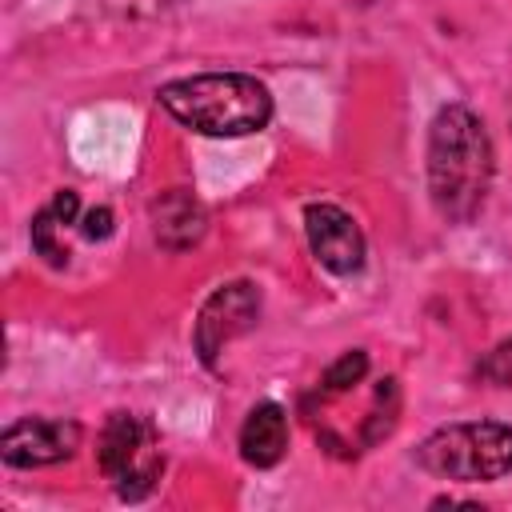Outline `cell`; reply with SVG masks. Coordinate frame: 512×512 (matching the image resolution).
<instances>
[{
	"instance_id": "8992f818",
	"label": "cell",
	"mask_w": 512,
	"mask_h": 512,
	"mask_svg": "<svg viewBox=\"0 0 512 512\" xmlns=\"http://www.w3.org/2000/svg\"><path fill=\"white\" fill-rule=\"evenodd\" d=\"M304 232L312 244V256L336 272V276H352L364 264V236L356 228V220L336 208V204H308L304 208Z\"/></svg>"
},
{
	"instance_id": "ba28073f",
	"label": "cell",
	"mask_w": 512,
	"mask_h": 512,
	"mask_svg": "<svg viewBox=\"0 0 512 512\" xmlns=\"http://www.w3.org/2000/svg\"><path fill=\"white\" fill-rule=\"evenodd\" d=\"M288 452V416L280 404H256L240 428V456L256 468H272Z\"/></svg>"
},
{
	"instance_id": "3957f363",
	"label": "cell",
	"mask_w": 512,
	"mask_h": 512,
	"mask_svg": "<svg viewBox=\"0 0 512 512\" xmlns=\"http://www.w3.org/2000/svg\"><path fill=\"white\" fill-rule=\"evenodd\" d=\"M420 464L440 480H500L512 472V424L468 420L432 432L420 444Z\"/></svg>"
},
{
	"instance_id": "4fadbf2b",
	"label": "cell",
	"mask_w": 512,
	"mask_h": 512,
	"mask_svg": "<svg viewBox=\"0 0 512 512\" xmlns=\"http://www.w3.org/2000/svg\"><path fill=\"white\" fill-rule=\"evenodd\" d=\"M112 232V212L108 208H92L88 216H84V236L88 240H104Z\"/></svg>"
},
{
	"instance_id": "8fae6325",
	"label": "cell",
	"mask_w": 512,
	"mask_h": 512,
	"mask_svg": "<svg viewBox=\"0 0 512 512\" xmlns=\"http://www.w3.org/2000/svg\"><path fill=\"white\" fill-rule=\"evenodd\" d=\"M56 216H52V208H44L36 220H32V248L52 264V268H60V264H68V252L56 244Z\"/></svg>"
},
{
	"instance_id": "5bb4252c",
	"label": "cell",
	"mask_w": 512,
	"mask_h": 512,
	"mask_svg": "<svg viewBox=\"0 0 512 512\" xmlns=\"http://www.w3.org/2000/svg\"><path fill=\"white\" fill-rule=\"evenodd\" d=\"M76 208H80L76 192H72V188H60L56 200H52V216H56L60 224H72V220H76Z\"/></svg>"
},
{
	"instance_id": "5b68a950",
	"label": "cell",
	"mask_w": 512,
	"mask_h": 512,
	"mask_svg": "<svg viewBox=\"0 0 512 512\" xmlns=\"http://www.w3.org/2000/svg\"><path fill=\"white\" fill-rule=\"evenodd\" d=\"M256 316H260V292L248 280L216 288L196 316V352L204 356V364H212L228 340L248 332L256 324Z\"/></svg>"
},
{
	"instance_id": "9c48e42d",
	"label": "cell",
	"mask_w": 512,
	"mask_h": 512,
	"mask_svg": "<svg viewBox=\"0 0 512 512\" xmlns=\"http://www.w3.org/2000/svg\"><path fill=\"white\" fill-rule=\"evenodd\" d=\"M152 220H156V240L172 252H184L204 236V208L184 188H172L164 200H156Z\"/></svg>"
},
{
	"instance_id": "30bf717a",
	"label": "cell",
	"mask_w": 512,
	"mask_h": 512,
	"mask_svg": "<svg viewBox=\"0 0 512 512\" xmlns=\"http://www.w3.org/2000/svg\"><path fill=\"white\" fill-rule=\"evenodd\" d=\"M364 372H368V352L352 348V352H344V356L324 372V392H348L352 384L364 380Z\"/></svg>"
},
{
	"instance_id": "52a82bcc",
	"label": "cell",
	"mask_w": 512,
	"mask_h": 512,
	"mask_svg": "<svg viewBox=\"0 0 512 512\" xmlns=\"http://www.w3.org/2000/svg\"><path fill=\"white\" fill-rule=\"evenodd\" d=\"M76 444H80V424L72 420H20L4 428L0 456L12 468H44V464L68 460Z\"/></svg>"
},
{
	"instance_id": "6da1fadb",
	"label": "cell",
	"mask_w": 512,
	"mask_h": 512,
	"mask_svg": "<svg viewBox=\"0 0 512 512\" xmlns=\"http://www.w3.org/2000/svg\"><path fill=\"white\" fill-rule=\"evenodd\" d=\"M492 140L480 116L464 104L436 112L428 128V192L444 220L464 224L480 212L492 184Z\"/></svg>"
},
{
	"instance_id": "7a4b0ae2",
	"label": "cell",
	"mask_w": 512,
	"mask_h": 512,
	"mask_svg": "<svg viewBox=\"0 0 512 512\" xmlns=\"http://www.w3.org/2000/svg\"><path fill=\"white\" fill-rule=\"evenodd\" d=\"M160 104L204 136H248L272 120V96L256 76L208 72L160 88Z\"/></svg>"
},
{
	"instance_id": "7c38bea8",
	"label": "cell",
	"mask_w": 512,
	"mask_h": 512,
	"mask_svg": "<svg viewBox=\"0 0 512 512\" xmlns=\"http://www.w3.org/2000/svg\"><path fill=\"white\" fill-rule=\"evenodd\" d=\"M476 376L484 384H496V388H512V340L496 344L480 364H476Z\"/></svg>"
},
{
	"instance_id": "277c9868",
	"label": "cell",
	"mask_w": 512,
	"mask_h": 512,
	"mask_svg": "<svg viewBox=\"0 0 512 512\" xmlns=\"http://www.w3.org/2000/svg\"><path fill=\"white\" fill-rule=\"evenodd\" d=\"M96 460H100V472L116 484V492L124 500H140L152 488V480L160 476V468H164V456L156 448L152 424L140 420V416H128V412L108 416V424L100 432Z\"/></svg>"
}]
</instances>
